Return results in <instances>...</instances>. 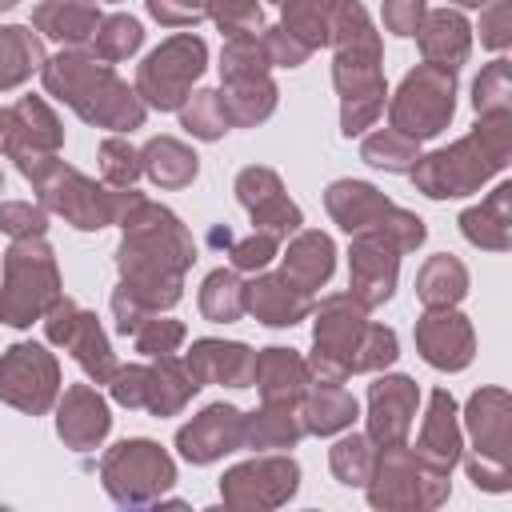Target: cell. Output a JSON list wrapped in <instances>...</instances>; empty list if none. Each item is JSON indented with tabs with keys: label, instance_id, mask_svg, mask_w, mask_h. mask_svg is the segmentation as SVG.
<instances>
[{
	"label": "cell",
	"instance_id": "10",
	"mask_svg": "<svg viewBox=\"0 0 512 512\" xmlns=\"http://www.w3.org/2000/svg\"><path fill=\"white\" fill-rule=\"evenodd\" d=\"M244 440V416L236 408H208L204 416H196L188 428H180V452L188 460H216L220 452H232Z\"/></svg>",
	"mask_w": 512,
	"mask_h": 512
},
{
	"label": "cell",
	"instance_id": "39",
	"mask_svg": "<svg viewBox=\"0 0 512 512\" xmlns=\"http://www.w3.org/2000/svg\"><path fill=\"white\" fill-rule=\"evenodd\" d=\"M504 96H508V64L496 60L476 80V112H504Z\"/></svg>",
	"mask_w": 512,
	"mask_h": 512
},
{
	"label": "cell",
	"instance_id": "37",
	"mask_svg": "<svg viewBox=\"0 0 512 512\" xmlns=\"http://www.w3.org/2000/svg\"><path fill=\"white\" fill-rule=\"evenodd\" d=\"M136 44H140V24L128 20V16H112V20L104 24V32H96V48H100L104 60H120V56H128Z\"/></svg>",
	"mask_w": 512,
	"mask_h": 512
},
{
	"label": "cell",
	"instance_id": "44",
	"mask_svg": "<svg viewBox=\"0 0 512 512\" xmlns=\"http://www.w3.org/2000/svg\"><path fill=\"white\" fill-rule=\"evenodd\" d=\"M272 248H276V236L260 232V236H252V240H240V244L232 248V260H236V268H264L268 256H272Z\"/></svg>",
	"mask_w": 512,
	"mask_h": 512
},
{
	"label": "cell",
	"instance_id": "16",
	"mask_svg": "<svg viewBox=\"0 0 512 512\" xmlns=\"http://www.w3.org/2000/svg\"><path fill=\"white\" fill-rule=\"evenodd\" d=\"M244 304L264 320V324H296L308 312L304 288H296L288 276L284 280H260L244 292Z\"/></svg>",
	"mask_w": 512,
	"mask_h": 512
},
{
	"label": "cell",
	"instance_id": "18",
	"mask_svg": "<svg viewBox=\"0 0 512 512\" xmlns=\"http://www.w3.org/2000/svg\"><path fill=\"white\" fill-rule=\"evenodd\" d=\"M328 208H332V216L352 232H360V228H376V224H384L388 220V212H392V204H384L380 196H376V188H368V184H332V192H328Z\"/></svg>",
	"mask_w": 512,
	"mask_h": 512
},
{
	"label": "cell",
	"instance_id": "36",
	"mask_svg": "<svg viewBox=\"0 0 512 512\" xmlns=\"http://www.w3.org/2000/svg\"><path fill=\"white\" fill-rule=\"evenodd\" d=\"M364 156H368L372 164H380V168L400 172V168L412 164V140L400 136V132H376V136L364 144Z\"/></svg>",
	"mask_w": 512,
	"mask_h": 512
},
{
	"label": "cell",
	"instance_id": "17",
	"mask_svg": "<svg viewBox=\"0 0 512 512\" xmlns=\"http://www.w3.org/2000/svg\"><path fill=\"white\" fill-rule=\"evenodd\" d=\"M104 432H108V408H104V400L96 392H88V388H72L64 396V408H60V436H68L76 448H88Z\"/></svg>",
	"mask_w": 512,
	"mask_h": 512
},
{
	"label": "cell",
	"instance_id": "14",
	"mask_svg": "<svg viewBox=\"0 0 512 512\" xmlns=\"http://www.w3.org/2000/svg\"><path fill=\"white\" fill-rule=\"evenodd\" d=\"M252 364H256V356L244 344H216V340L196 344L192 356H188V372H192L196 384H208V380L248 384L252 380Z\"/></svg>",
	"mask_w": 512,
	"mask_h": 512
},
{
	"label": "cell",
	"instance_id": "25",
	"mask_svg": "<svg viewBox=\"0 0 512 512\" xmlns=\"http://www.w3.org/2000/svg\"><path fill=\"white\" fill-rule=\"evenodd\" d=\"M36 24L56 40H88L96 32V8L88 4H44L36 12Z\"/></svg>",
	"mask_w": 512,
	"mask_h": 512
},
{
	"label": "cell",
	"instance_id": "5",
	"mask_svg": "<svg viewBox=\"0 0 512 512\" xmlns=\"http://www.w3.org/2000/svg\"><path fill=\"white\" fill-rule=\"evenodd\" d=\"M200 68H204V44L192 36H176L164 48H156L140 68V92L156 108H176L188 84L200 76Z\"/></svg>",
	"mask_w": 512,
	"mask_h": 512
},
{
	"label": "cell",
	"instance_id": "2",
	"mask_svg": "<svg viewBox=\"0 0 512 512\" xmlns=\"http://www.w3.org/2000/svg\"><path fill=\"white\" fill-rule=\"evenodd\" d=\"M44 80H48L52 92H60V96H64L68 104H76V108H80L84 96H92L96 104H92V116H88V120H100V124H108V128L140 124V104L128 96V88H120L104 68H96V64H88V60H80V56H60V60H52L48 72H44Z\"/></svg>",
	"mask_w": 512,
	"mask_h": 512
},
{
	"label": "cell",
	"instance_id": "35",
	"mask_svg": "<svg viewBox=\"0 0 512 512\" xmlns=\"http://www.w3.org/2000/svg\"><path fill=\"white\" fill-rule=\"evenodd\" d=\"M264 72V56L256 48V36H236L224 48V76L228 80H256Z\"/></svg>",
	"mask_w": 512,
	"mask_h": 512
},
{
	"label": "cell",
	"instance_id": "6",
	"mask_svg": "<svg viewBox=\"0 0 512 512\" xmlns=\"http://www.w3.org/2000/svg\"><path fill=\"white\" fill-rule=\"evenodd\" d=\"M104 476H108V488L116 500H148L156 488H168L172 484V464L168 456L148 444V440H128L120 444L108 460H104Z\"/></svg>",
	"mask_w": 512,
	"mask_h": 512
},
{
	"label": "cell",
	"instance_id": "41",
	"mask_svg": "<svg viewBox=\"0 0 512 512\" xmlns=\"http://www.w3.org/2000/svg\"><path fill=\"white\" fill-rule=\"evenodd\" d=\"M216 20L232 32V36H252L256 24H260V12H256V0H224L216 8Z\"/></svg>",
	"mask_w": 512,
	"mask_h": 512
},
{
	"label": "cell",
	"instance_id": "8",
	"mask_svg": "<svg viewBox=\"0 0 512 512\" xmlns=\"http://www.w3.org/2000/svg\"><path fill=\"white\" fill-rule=\"evenodd\" d=\"M196 388H200L196 380H184L180 368H176L172 360H164V364L152 368V372H144V368L120 372V380H116V400H124V404H132V408L144 404V408H152V412H172V408H180L184 396L196 392Z\"/></svg>",
	"mask_w": 512,
	"mask_h": 512
},
{
	"label": "cell",
	"instance_id": "28",
	"mask_svg": "<svg viewBox=\"0 0 512 512\" xmlns=\"http://www.w3.org/2000/svg\"><path fill=\"white\" fill-rule=\"evenodd\" d=\"M464 284H468L464 268H460L456 260H448V256L428 260L424 272H420V296H424L428 304H436V308L460 300V296H464Z\"/></svg>",
	"mask_w": 512,
	"mask_h": 512
},
{
	"label": "cell",
	"instance_id": "49",
	"mask_svg": "<svg viewBox=\"0 0 512 512\" xmlns=\"http://www.w3.org/2000/svg\"><path fill=\"white\" fill-rule=\"evenodd\" d=\"M460 4H484V0H460Z\"/></svg>",
	"mask_w": 512,
	"mask_h": 512
},
{
	"label": "cell",
	"instance_id": "33",
	"mask_svg": "<svg viewBox=\"0 0 512 512\" xmlns=\"http://www.w3.org/2000/svg\"><path fill=\"white\" fill-rule=\"evenodd\" d=\"M184 124H188L196 136H204V140L220 136V132H224V124H228V112H224L220 92H196L192 108L184 112Z\"/></svg>",
	"mask_w": 512,
	"mask_h": 512
},
{
	"label": "cell",
	"instance_id": "11",
	"mask_svg": "<svg viewBox=\"0 0 512 512\" xmlns=\"http://www.w3.org/2000/svg\"><path fill=\"white\" fill-rule=\"evenodd\" d=\"M292 488H296L292 460H260V464L228 472V480H224V496L232 504H276V500L292 496Z\"/></svg>",
	"mask_w": 512,
	"mask_h": 512
},
{
	"label": "cell",
	"instance_id": "43",
	"mask_svg": "<svg viewBox=\"0 0 512 512\" xmlns=\"http://www.w3.org/2000/svg\"><path fill=\"white\" fill-rule=\"evenodd\" d=\"M0 228L12 236H40L44 232V216L32 204H4L0 208Z\"/></svg>",
	"mask_w": 512,
	"mask_h": 512
},
{
	"label": "cell",
	"instance_id": "4",
	"mask_svg": "<svg viewBox=\"0 0 512 512\" xmlns=\"http://www.w3.org/2000/svg\"><path fill=\"white\" fill-rule=\"evenodd\" d=\"M392 116L404 136H436L452 116V72L436 64L412 72L392 104Z\"/></svg>",
	"mask_w": 512,
	"mask_h": 512
},
{
	"label": "cell",
	"instance_id": "45",
	"mask_svg": "<svg viewBox=\"0 0 512 512\" xmlns=\"http://www.w3.org/2000/svg\"><path fill=\"white\" fill-rule=\"evenodd\" d=\"M204 4L208 0H148L152 16H160L164 24H192V20H200Z\"/></svg>",
	"mask_w": 512,
	"mask_h": 512
},
{
	"label": "cell",
	"instance_id": "12",
	"mask_svg": "<svg viewBox=\"0 0 512 512\" xmlns=\"http://www.w3.org/2000/svg\"><path fill=\"white\" fill-rule=\"evenodd\" d=\"M416 340L424 348V360L436 368H464L472 356V332L460 316L452 312H432L420 320Z\"/></svg>",
	"mask_w": 512,
	"mask_h": 512
},
{
	"label": "cell",
	"instance_id": "40",
	"mask_svg": "<svg viewBox=\"0 0 512 512\" xmlns=\"http://www.w3.org/2000/svg\"><path fill=\"white\" fill-rule=\"evenodd\" d=\"M180 336H184V328L172 320H140L136 324V344H140V352H152V356L172 352L180 344Z\"/></svg>",
	"mask_w": 512,
	"mask_h": 512
},
{
	"label": "cell",
	"instance_id": "23",
	"mask_svg": "<svg viewBox=\"0 0 512 512\" xmlns=\"http://www.w3.org/2000/svg\"><path fill=\"white\" fill-rule=\"evenodd\" d=\"M144 168L156 184L176 188V184H188L196 176V156L176 140H152L144 148Z\"/></svg>",
	"mask_w": 512,
	"mask_h": 512
},
{
	"label": "cell",
	"instance_id": "1",
	"mask_svg": "<svg viewBox=\"0 0 512 512\" xmlns=\"http://www.w3.org/2000/svg\"><path fill=\"white\" fill-rule=\"evenodd\" d=\"M504 152H508V132H504V112H496L492 124H484L476 136L460 140L452 152L428 156L412 176L424 184L428 196H460L472 184H480L492 168H500Z\"/></svg>",
	"mask_w": 512,
	"mask_h": 512
},
{
	"label": "cell",
	"instance_id": "9",
	"mask_svg": "<svg viewBox=\"0 0 512 512\" xmlns=\"http://www.w3.org/2000/svg\"><path fill=\"white\" fill-rule=\"evenodd\" d=\"M48 332H52V340H60L68 352H76V360H80L96 380H104V376L116 372L112 352H108V344H104V336H100V328H96V316L76 312L72 304H64V308L52 316Z\"/></svg>",
	"mask_w": 512,
	"mask_h": 512
},
{
	"label": "cell",
	"instance_id": "42",
	"mask_svg": "<svg viewBox=\"0 0 512 512\" xmlns=\"http://www.w3.org/2000/svg\"><path fill=\"white\" fill-rule=\"evenodd\" d=\"M100 156H104V176H108L112 184H128V180L136 176V152H132L128 144L108 140V144L100 148Z\"/></svg>",
	"mask_w": 512,
	"mask_h": 512
},
{
	"label": "cell",
	"instance_id": "20",
	"mask_svg": "<svg viewBox=\"0 0 512 512\" xmlns=\"http://www.w3.org/2000/svg\"><path fill=\"white\" fill-rule=\"evenodd\" d=\"M328 272H332V244H328V236H320V232H304L292 248H288V256H284V276L296 284V288H312V284H320V280H328Z\"/></svg>",
	"mask_w": 512,
	"mask_h": 512
},
{
	"label": "cell",
	"instance_id": "34",
	"mask_svg": "<svg viewBox=\"0 0 512 512\" xmlns=\"http://www.w3.org/2000/svg\"><path fill=\"white\" fill-rule=\"evenodd\" d=\"M332 468H336V476H340L344 484H364V480H368V472H372L368 444H364L360 436L340 440V444L332 448Z\"/></svg>",
	"mask_w": 512,
	"mask_h": 512
},
{
	"label": "cell",
	"instance_id": "47",
	"mask_svg": "<svg viewBox=\"0 0 512 512\" xmlns=\"http://www.w3.org/2000/svg\"><path fill=\"white\" fill-rule=\"evenodd\" d=\"M504 16H508V4H500V8L492 12V28L484 32V40H488L492 48H500V44L508 40V32H504Z\"/></svg>",
	"mask_w": 512,
	"mask_h": 512
},
{
	"label": "cell",
	"instance_id": "26",
	"mask_svg": "<svg viewBox=\"0 0 512 512\" xmlns=\"http://www.w3.org/2000/svg\"><path fill=\"white\" fill-rule=\"evenodd\" d=\"M40 60L36 40L28 36V28H0V88L20 84Z\"/></svg>",
	"mask_w": 512,
	"mask_h": 512
},
{
	"label": "cell",
	"instance_id": "48",
	"mask_svg": "<svg viewBox=\"0 0 512 512\" xmlns=\"http://www.w3.org/2000/svg\"><path fill=\"white\" fill-rule=\"evenodd\" d=\"M12 4H16V0H0V8H12Z\"/></svg>",
	"mask_w": 512,
	"mask_h": 512
},
{
	"label": "cell",
	"instance_id": "22",
	"mask_svg": "<svg viewBox=\"0 0 512 512\" xmlns=\"http://www.w3.org/2000/svg\"><path fill=\"white\" fill-rule=\"evenodd\" d=\"M252 380H260L264 396L276 400H292L304 388V364L288 352V348H268L256 364H252Z\"/></svg>",
	"mask_w": 512,
	"mask_h": 512
},
{
	"label": "cell",
	"instance_id": "24",
	"mask_svg": "<svg viewBox=\"0 0 512 512\" xmlns=\"http://www.w3.org/2000/svg\"><path fill=\"white\" fill-rule=\"evenodd\" d=\"M508 184L504 188H496V196L484 204V208H472V212H464V236L468 240H476V244H484V248H504L508 244V212H504V204H508Z\"/></svg>",
	"mask_w": 512,
	"mask_h": 512
},
{
	"label": "cell",
	"instance_id": "29",
	"mask_svg": "<svg viewBox=\"0 0 512 512\" xmlns=\"http://www.w3.org/2000/svg\"><path fill=\"white\" fill-rule=\"evenodd\" d=\"M240 92H232V96H220L224 100V112H228V120H236V124H252V120H264L268 112H272V84H264L260 76L256 80H232Z\"/></svg>",
	"mask_w": 512,
	"mask_h": 512
},
{
	"label": "cell",
	"instance_id": "19",
	"mask_svg": "<svg viewBox=\"0 0 512 512\" xmlns=\"http://www.w3.org/2000/svg\"><path fill=\"white\" fill-rule=\"evenodd\" d=\"M456 448H460V440H456V424H452V400H448V392H436L424 436H420V456L436 472H448L456 460Z\"/></svg>",
	"mask_w": 512,
	"mask_h": 512
},
{
	"label": "cell",
	"instance_id": "27",
	"mask_svg": "<svg viewBox=\"0 0 512 512\" xmlns=\"http://www.w3.org/2000/svg\"><path fill=\"white\" fill-rule=\"evenodd\" d=\"M340 0H288V16H284V32H292L304 48L320 44L328 36V16L336 12Z\"/></svg>",
	"mask_w": 512,
	"mask_h": 512
},
{
	"label": "cell",
	"instance_id": "30",
	"mask_svg": "<svg viewBox=\"0 0 512 512\" xmlns=\"http://www.w3.org/2000/svg\"><path fill=\"white\" fill-rule=\"evenodd\" d=\"M200 308H204L208 320H236V316H240L244 292H240V284L232 280V272H212V276L204 280Z\"/></svg>",
	"mask_w": 512,
	"mask_h": 512
},
{
	"label": "cell",
	"instance_id": "31",
	"mask_svg": "<svg viewBox=\"0 0 512 512\" xmlns=\"http://www.w3.org/2000/svg\"><path fill=\"white\" fill-rule=\"evenodd\" d=\"M352 416H356V404H352L336 384H320V392H316L312 404H308V428H312V432L344 428Z\"/></svg>",
	"mask_w": 512,
	"mask_h": 512
},
{
	"label": "cell",
	"instance_id": "38",
	"mask_svg": "<svg viewBox=\"0 0 512 512\" xmlns=\"http://www.w3.org/2000/svg\"><path fill=\"white\" fill-rule=\"evenodd\" d=\"M296 420L288 416V412H280V416H272V412H264L260 420H248L244 424V436H252V444L256 448H280V444H288V440H296Z\"/></svg>",
	"mask_w": 512,
	"mask_h": 512
},
{
	"label": "cell",
	"instance_id": "7",
	"mask_svg": "<svg viewBox=\"0 0 512 512\" xmlns=\"http://www.w3.org/2000/svg\"><path fill=\"white\" fill-rule=\"evenodd\" d=\"M56 392V364L44 348L36 344H16L8 348V356L0 360V396L16 408L40 412L48 408Z\"/></svg>",
	"mask_w": 512,
	"mask_h": 512
},
{
	"label": "cell",
	"instance_id": "15",
	"mask_svg": "<svg viewBox=\"0 0 512 512\" xmlns=\"http://www.w3.org/2000/svg\"><path fill=\"white\" fill-rule=\"evenodd\" d=\"M416 408V388L396 376V380H380L372 388V436L384 444H396L408 428V416Z\"/></svg>",
	"mask_w": 512,
	"mask_h": 512
},
{
	"label": "cell",
	"instance_id": "21",
	"mask_svg": "<svg viewBox=\"0 0 512 512\" xmlns=\"http://www.w3.org/2000/svg\"><path fill=\"white\" fill-rule=\"evenodd\" d=\"M420 44L436 68H456L468 52V24L456 12H436L428 16V28L420 32Z\"/></svg>",
	"mask_w": 512,
	"mask_h": 512
},
{
	"label": "cell",
	"instance_id": "32",
	"mask_svg": "<svg viewBox=\"0 0 512 512\" xmlns=\"http://www.w3.org/2000/svg\"><path fill=\"white\" fill-rule=\"evenodd\" d=\"M488 396H492V392L476 396L468 416H472V432H476L480 448H484V452H492V456L500 460V456H504V396L492 404L496 412H488Z\"/></svg>",
	"mask_w": 512,
	"mask_h": 512
},
{
	"label": "cell",
	"instance_id": "46",
	"mask_svg": "<svg viewBox=\"0 0 512 512\" xmlns=\"http://www.w3.org/2000/svg\"><path fill=\"white\" fill-rule=\"evenodd\" d=\"M420 12H424V4H420V0H388L384 20H388V28H392V32H416Z\"/></svg>",
	"mask_w": 512,
	"mask_h": 512
},
{
	"label": "cell",
	"instance_id": "13",
	"mask_svg": "<svg viewBox=\"0 0 512 512\" xmlns=\"http://www.w3.org/2000/svg\"><path fill=\"white\" fill-rule=\"evenodd\" d=\"M392 280H396V256L388 240L364 236L352 252V292L360 296V304H380L392 292Z\"/></svg>",
	"mask_w": 512,
	"mask_h": 512
},
{
	"label": "cell",
	"instance_id": "3",
	"mask_svg": "<svg viewBox=\"0 0 512 512\" xmlns=\"http://www.w3.org/2000/svg\"><path fill=\"white\" fill-rule=\"evenodd\" d=\"M4 296H0V312L8 324H28L32 316H40L52 300H56V264L52 252L44 244L20 240L8 260H4Z\"/></svg>",
	"mask_w": 512,
	"mask_h": 512
}]
</instances>
